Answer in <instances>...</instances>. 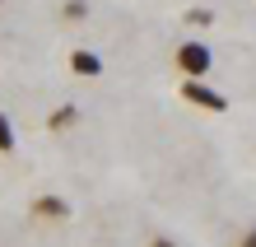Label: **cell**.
Here are the masks:
<instances>
[{
	"instance_id": "3957f363",
	"label": "cell",
	"mask_w": 256,
	"mask_h": 247,
	"mask_svg": "<svg viewBox=\"0 0 256 247\" xmlns=\"http://www.w3.org/2000/svg\"><path fill=\"white\" fill-rule=\"evenodd\" d=\"M33 214H38V219H70V205H66L61 196H38L33 200Z\"/></svg>"
},
{
	"instance_id": "7a4b0ae2",
	"label": "cell",
	"mask_w": 256,
	"mask_h": 247,
	"mask_svg": "<svg viewBox=\"0 0 256 247\" xmlns=\"http://www.w3.org/2000/svg\"><path fill=\"white\" fill-rule=\"evenodd\" d=\"M182 98L196 103V107H205V112H224V107H228V98H224L219 89H210L205 80H182Z\"/></svg>"
},
{
	"instance_id": "277c9868",
	"label": "cell",
	"mask_w": 256,
	"mask_h": 247,
	"mask_svg": "<svg viewBox=\"0 0 256 247\" xmlns=\"http://www.w3.org/2000/svg\"><path fill=\"white\" fill-rule=\"evenodd\" d=\"M70 70H74V75H88V80H94V75H102V61H98L94 52H84V47H80V52L70 56Z\"/></svg>"
},
{
	"instance_id": "ba28073f",
	"label": "cell",
	"mask_w": 256,
	"mask_h": 247,
	"mask_svg": "<svg viewBox=\"0 0 256 247\" xmlns=\"http://www.w3.org/2000/svg\"><path fill=\"white\" fill-rule=\"evenodd\" d=\"M238 247H256V228H247V233H242V242H238Z\"/></svg>"
},
{
	"instance_id": "9c48e42d",
	"label": "cell",
	"mask_w": 256,
	"mask_h": 247,
	"mask_svg": "<svg viewBox=\"0 0 256 247\" xmlns=\"http://www.w3.org/2000/svg\"><path fill=\"white\" fill-rule=\"evenodd\" d=\"M149 247H177L172 238H154V242H149Z\"/></svg>"
},
{
	"instance_id": "5b68a950",
	"label": "cell",
	"mask_w": 256,
	"mask_h": 247,
	"mask_svg": "<svg viewBox=\"0 0 256 247\" xmlns=\"http://www.w3.org/2000/svg\"><path fill=\"white\" fill-rule=\"evenodd\" d=\"M19 149V135H14V126H10V117L0 112V154H14Z\"/></svg>"
},
{
	"instance_id": "52a82bcc",
	"label": "cell",
	"mask_w": 256,
	"mask_h": 247,
	"mask_svg": "<svg viewBox=\"0 0 256 247\" xmlns=\"http://www.w3.org/2000/svg\"><path fill=\"white\" fill-rule=\"evenodd\" d=\"M84 14H88L84 0H70V5H66V19H84Z\"/></svg>"
},
{
	"instance_id": "8992f818",
	"label": "cell",
	"mask_w": 256,
	"mask_h": 247,
	"mask_svg": "<svg viewBox=\"0 0 256 247\" xmlns=\"http://www.w3.org/2000/svg\"><path fill=\"white\" fill-rule=\"evenodd\" d=\"M70 121H74V107H70V103H66V107H56V117H52V126H56V131H66Z\"/></svg>"
},
{
	"instance_id": "30bf717a",
	"label": "cell",
	"mask_w": 256,
	"mask_h": 247,
	"mask_svg": "<svg viewBox=\"0 0 256 247\" xmlns=\"http://www.w3.org/2000/svg\"><path fill=\"white\" fill-rule=\"evenodd\" d=\"M0 5H5V0H0Z\"/></svg>"
},
{
	"instance_id": "6da1fadb",
	"label": "cell",
	"mask_w": 256,
	"mask_h": 247,
	"mask_svg": "<svg viewBox=\"0 0 256 247\" xmlns=\"http://www.w3.org/2000/svg\"><path fill=\"white\" fill-rule=\"evenodd\" d=\"M210 66H214V56H210V47L200 38H186L182 47H177V70H182L186 80H205Z\"/></svg>"
}]
</instances>
